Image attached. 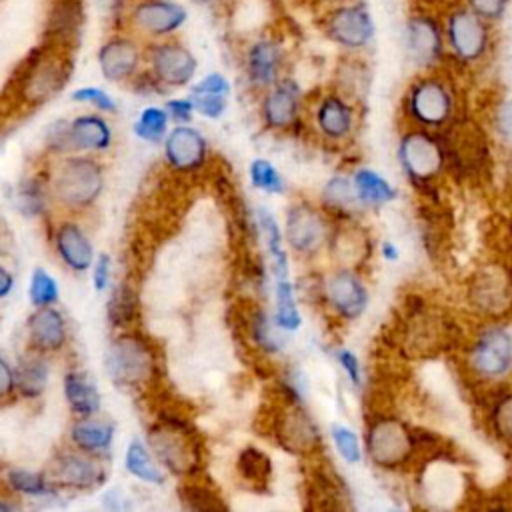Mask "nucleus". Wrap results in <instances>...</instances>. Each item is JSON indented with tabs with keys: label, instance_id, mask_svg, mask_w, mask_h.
<instances>
[{
	"label": "nucleus",
	"instance_id": "obj_6",
	"mask_svg": "<svg viewBox=\"0 0 512 512\" xmlns=\"http://www.w3.org/2000/svg\"><path fill=\"white\" fill-rule=\"evenodd\" d=\"M466 370L480 382H498L512 372V334L502 322H484L464 350Z\"/></svg>",
	"mask_w": 512,
	"mask_h": 512
},
{
	"label": "nucleus",
	"instance_id": "obj_60",
	"mask_svg": "<svg viewBox=\"0 0 512 512\" xmlns=\"http://www.w3.org/2000/svg\"><path fill=\"white\" fill-rule=\"evenodd\" d=\"M190 2L196 6H214V4H220L222 0H190Z\"/></svg>",
	"mask_w": 512,
	"mask_h": 512
},
{
	"label": "nucleus",
	"instance_id": "obj_4",
	"mask_svg": "<svg viewBox=\"0 0 512 512\" xmlns=\"http://www.w3.org/2000/svg\"><path fill=\"white\" fill-rule=\"evenodd\" d=\"M396 158L414 188H430L448 172V150L442 132L410 126L398 138Z\"/></svg>",
	"mask_w": 512,
	"mask_h": 512
},
{
	"label": "nucleus",
	"instance_id": "obj_21",
	"mask_svg": "<svg viewBox=\"0 0 512 512\" xmlns=\"http://www.w3.org/2000/svg\"><path fill=\"white\" fill-rule=\"evenodd\" d=\"M84 2L82 0H50L46 8L44 40L72 50L84 28Z\"/></svg>",
	"mask_w": 512,
	"mask_h": 512
},
{
	"label": "nucleus",
	"instance_id": "obj_33",
	"mask_svg": "<svg viewBox=\"0 0 512 512\" xmlns=\"http://www.w3.org/2000/svg\"><path fill=\"white\" fill-rule=\"evenodd\" d=\"M64 394L70 408L80 416H92L100 408V394L82 374L70 372L64 378Z\"/></svg>",
	"mask_w": 512,
	"mask_h": 512
},
{
	"label": "nucleus",
	"instance_id": "obj_16",
	"mask_svg": "<svg viewBox=\"0 0 512 512\" xmlns=\"http://www.w3.org/2000/svg\"><path fill=\"white\" fill-rule=\"evenodd\" d=\"M148 442L158 456V460L176 474L190 472L200 462V452L190 438V432L184 430L178 422H164L150 430Z\"/></svg>",
	"mask_w": 512,
	"mask_h": 512
},
{
	"label": "nucleus",
	"instance_id": "obj_36",
	"mask_svg": "<svg viewBox=\"0 0 512 512\" xmlns=\"http://www.w3.org/2000/svg\"><path fill=\"white\" fill-rule=\"evenodd\" d=\"M126 468L132 476H136L144 482H150V484L164 482V474L160 472V468L156 466V462L152 460L148 450L138 440H132L126 450Z\"/></svg>",
	"mask_w": 512,
	"mask_h": 512
},
{
	"label": "nucleus",
	"instance_id": "obj_40",
	"mask_svg": "<svg viewBox=\"0 0 512 512\" xmlns=\"http://www.w3.org/2000/svg\"><path fill=\"white\" fill-rule=\"evenodd\" d=\"M330 436L334 442L336 452L340 458L348 464H360L364 460V444L360 442L358 434L346 426V424H332L330 426Z\"/></svg>",
	"mask_w": 512,
	"mask_h": 512
},
{
	"label": "nucleus",
	"instance_id": "obj_45",
	"mask_svg": "<svg viewBox=\"0 0 512 512\" xmlns=\"http://www.w3.org/2000/svg\"><path fill=\"white\" fill-rule=\"evenodd\" d=\"M250 178H252L254 186H258L270 194L282 192V188H284V180L278 174V170L268 160H262V158H256L250 164Z\"/></svg>",
	"mask_w": 512,
	"mask_h": 512
},
{
	"label": "nucleus",
	"instance_id": "obj_32",
	"mask_svg": "<svg viewBox=\"0 0 512 512\" xmlns=\"http://www.w3.org/2000/svg\"><path fill=\"white\" fill-rule=\"evenodd\" d=\"M322 202L328 210L336 212L342 218H352L358 210H362L352 178H346V176H332L324 184Z\"/></svg>",
	"mask_w": 512,
	"mask_h": 512
},
{
	"label": "nucleus",
	"instance_id": "obj_10",
	"mask_svg": "<svg viewBox=\"0 0 512 512\" xmlns=\"http://www.w3.org/2000/svg\"><path fill=\"white\" fill-rule=\"evenodd\" d=\"M106 366L118 386H138L152 376L154 356L140 336L124 334L110 344Z\"/></svg>",
	"mask_w": 512,
	"mask_h": 512
},
{
	"label": "nucleus",
	"instance_id": "obj_56",
	"mask_svg": "<svg viewBox=\"0 0 512 512\" xmlns=\"http://www.w3.org/2000/svg\"><path fill=\"white\" fill-rule=\"evenodd\" d=\"M108 272H110V258L102 254L94 266V286L98 292H102L108 284Z\"/></svg>",
	"mask_w": 512,
	"mask_h": 512
},
{
	"label": "nucleus",
	"instance_id": "obj_44",
	"mask_svg": "<svg viewBox=\"0 0 512 512\" xmlns=\"http://www.w3.org/2000/svg\"><path fill=\"white\" fill-rule=\"evenodd\" d=\"M30 298L32 302L42 308V306H50L58 300V284L56 280L42 268L34 270L32 274V282H30Z\"/></svg>",
	"mask_w": 512,
	"mask_h": 512
},
{
	"label": "nucleus",
	"instance_id": "obj_29",
	"mask_svg": "<svg viewBox=\"0 0 512 512\" xmlns=\"http://www.w3.org/2000/svg\"><path fill=\"white\" fill-rule=\"evenodd\" d=\"M112 132L104 118L84 114L66 126V144L80 150H102L110 144Z\"/></svg>",
	"mask_w": 512,
	"mask_h": 512
},
{
	"label": "nucleus",
	"instance_id": "obj_19",
	"mask_svg": "<svg viewBox=\"0 0 512 512\" xmlns=\"http://www.w3.org/2000/svg\"><path fill=\"white\" fill-rule=\"evenodd\" d=\"M142 48L132 34L118 32L106 38L98 48V66L106 80L124 82L136 76Z\"/></svg>",
	"mask_w": 512,
	"mask_h": 512
},
{
	"label": "nucleus",
	"instance_id": "obj_28",
	"mask_svg": "<svg viewBox=\"0 0 512 512\" xmlns=\"http://www.w3.org/2000/svg\"><path fill=\"white\" fill-rule=\"evenodd\" d=\"M54 482L72 488H92L102 480V470L88 458L76 454H62L50 468Z\"/></svg>",
	"mask_w": 512,
	"mask_h": 512
},
{
	"label": "nucleus",
	"instance_id": "obj_24",
	"mask_svg": "<svg viewBox=\"0 0 512 512\" xmlns=\"http://www.w3.org/2000/svg\"><path fill=\"white\" fill-rule=\"evenodd\" d=\"M300 112V88L292 78H280L262 100V116L268 128H290Z\"/></svg>",
	"mask_w": 512,
	"mask_h": 512
},
{
	"label": "nucleus",
	"instance_id": "obj_14",
	"mask_svg": "<svg viewBox=\"0 0 512 512\" xmlns=\"http://www.w3.org/2000/svg\"><path fill=\"white\" fill-rule=\"evenodd\" d=\"M150 72L164 86L188 84L198 68L196 56L178 40L160 38L146 46Z\"/></svg>",
	"mask_w": 512,
	"mask_h": 512
},
{
	"label": "nucleus",
	"instance_id": "obj_22",
	"mask_svg": "<svg viewBox=\"0 0 512 512\" xmlns=\"http://www.w3.org/2000/svg\"><path fill=\"white\" fill-rule=\"evenodd\" d=\"M314 118L320 134L334 142L346 140L354 132V124H356V112H354L352 100L338 92L326 94L318 100Z\"/></svg>",
	"mask_w": 512,
	"mask_h": 512
},
{
	"label": "nucleus",
	"instance_id": "obj_41",
	"mask_svg": "<svg viewBox=\"0 0 512 512\" xmlns=\"http://www.w3.org/2000/svg\"><path fill=\"white\" fill-rule=\"evenodd\" d=\"M166 126H168V112L166 108H158V106H148L140 112L136 124H134V132L148 142H158L164 134H166Z\"/></svg>",
	"mask_w": 512,
	"mask_h": 512
},
{
	"label": "nucleus",
	"instance_id": "obj_59",
	"mask_svg": "<svg viewBox=\"0 0 512 512\" xmlns=\"http://www.w3.org/2000/svg\"><path fill=\"white\" fill-rule=\"evenodd\" d=\"M12 286H14V278H12V274H10L6 268H2V266H0V298H2V296H6V294L12 290Z\"/></svg>",
	"mask_w": 512,
	"mask_h": 512
},
{
	"label": "nucleus",
	"instance_id": "obj_2",
	"mask_svg": "<svg viewBox=\"0 0 512 512\" xmlns=\"http://www.w3.org/2000/svg\"><path fill=\"white\" fill-rule=\"evenodd\" d=\"M404 116L410 126L444 132L458 120V96L454 86L438 74L414 78L404 94Z\"/></svg>",
	"mask_w": 512,
	"mask_h": 512
},
{
	"label": "nucleus",
	"instance_id": "obj_27",
	"mask_svg": "<svg viewBox=\"0 0 512 512\" xmlns=\"http://www.w3.org/2000/svg\"><path fill=\"white\" fill-rule=\"evenodd\" d=\"M352 184L362 208H382L398 198L396 186L378 170L368 166L354 170Z\"/></svg>",
	"mask_w": 512,
	"mask_h": 512
},
{
	"label": "nucleus",
	"instance_id": "obj_54",
	"mask_svg": "<svg viewBox=\"0 0 512 512\" xmlns=\"http://www.w3.org/2000/svg\"><path fill=\"white\" fill-rule=\"evenodd\" d=\"M192 92H212V94H224V96H228L230 84H228V80H226L222 74L210 72V74H206L200 82L194 84Z\"/></svg>",
	"mask_w": 512,
	"mask_h": 512
},
{
	"label": "nucleus",
	"instance_id": "obj_50",
	"mask_svg": "<svg viewBox=\"0 0 512 512\" xmlns=\"http://www.w3.org/2000/svg\"><path fill=\"white\" fill-rule=\"evenodd\" d=\"M334 356H336L340 368L344 370L346 378H348L356 388H360V386H362V380H364V370H362V362H360V358L356 356V352L350 350V348H338Z\"/></svg>",
	"mask_w": 512,
	"mask_h": 512
},
{
	"label": "nucleus",
	"instance_id": "obj_34",
	"mask_svg": "<svg viewBox=\"0 0 512 512\" xmlns=\"http://www.w3.org/2000/svg\"><path fill=\"white\" fill-rule=\"evenodd\" d=\"M486 422L496 440L512 448V388L494 396L486 414Z\"/></svg>",
	"mask_w": 512,
	"mask_h": 512
},
{
	"label": "nucleus",
	"instance_id": "obj_23",
	"mask_svg": "<svg viewBox=\"0 0 512 512\" xmlns=\"http://www.w3.org/2000/svg\"><path fill=\"white\" fill-rule=\"evenodd\" d=\"M284 48L274 38H258L246 50V74L258 88H270L280 80Z\"/></svg>",
	"mask_w": 512,
	"mask_h": 512
},
{
	"label": "nucleus",
	"instance_id": "obj_55",
	"mask_svg": "<svg viewBox=\"0 0 512 512\" xmlns=\"http://www.w3.org/2000/svg\"><path fill=\"white\" fill-rule=\"evenodd\" d=\"M166 112L168 116H174L178 120H190L194 112V102L190 98H172L166 102Z\"/></svg>",
	"mask_w": 512,
	"mask_h": 512
},
{
	"label": "nucleus",
	"instance_id": "obj_11",
	"mask_svg": "<svg viewBox=\"0 0 512 512\" xmlns=\"http://www.w3.org/2000/svg\"><path fill=\"white\" fill-rule=\"evenodd\" d=\"M442 136L448 150V172H458L460 176H476L484 170L490 154L488 140L478 126L456 120L442 132Z\"/></svg>",
	"mask_w": 512,
	"mask_h": 512
},
{
	"label": "nucleus",
	"instance_id": "obj_17",
	"mask_svg": "<svg viewBox=\"0 0 512 512\" xmlns=\"http://www.w3.org/2000/svg\"><path fill=\"white\" fill-rule=\"evenodd\" d=\"M324 296L332 312L344 322L358 320L370 304V292L360 272L352 268L334 270L326 278Z\"/></svg>",
	"mask_w": 512,
	"mask_h": 512
},
{
	"label": "nucleus",
	"instance_id": "obj_43",
	"mask_svg": "<svg viewBox=\"0 0 512 512\" xmlns=\"http://www.w3.org/2000/svg\"><path fill=\"white\" fill-rule=\"evenodd\" d=\"M238 470L248 482H266L270 476V458L258 448L248 446L238 458Z\"/></svg>",
	"mask_w": 512,
	"mask_h": 512
},
{
	"label": "nucleus",
	"instance_id": "obj_53",
	"mask_svg": "<svg viewBox=\"0 0 512 512\" xmlns=\"http://www.w3.org/2000/svg\"><path fill=\"white\" fill-rule=\"evenodd\" d=\"M252 336L256 338V342L264 348V350H276L278 340L272 334V328L268 324V318L264 312H256L252 318Z\"/></svg>",
	"mask_w": 512,
	"mask_h": 512
},
{
	"label": "nucleus",
	"instance_id": "obj_42",
	"mask_svg": "<svg viewBox=\"0 0 512 512\" xmlns=\"http://www.w3.org/2000/svg\"><path fill=\"white\" fill-rule=\"evenodd\" d=\"M136 308V294L130 290V286L120 284L108 300V318L112 324H128L134 320Z\"/></svg>",
	"mask_w": 512,
	"mask_h": 512
},
{
	"label": "nucleus",
	"instance_id": "obj_46",
	"mask_svg": "<svg viewBox=\"0 0 512 512\" xmlns=\"http://www.w3.org/2000/svg\"><path fill=\"white\" fill-rule=\"evenodd\" d=\"M180 498H182V504L190 510H224L226 508V504L220 502L216 494L200 486H184L180 490Z\"/></svg>",
	"mask_w": 512,
	"mask_h": 512
},
{
	"label": "nucleus",
	"instance_id": "obj_30",
	"mask_svg": "<svg viewBox=\"0 0 512 512\" xmlns=\"http://www.w3.org/2000/svg\"><path fill=\"white\" fill-rule=\"evenodd\" d=\"M30 338L40 350H58L66 340V324L58 310L42 306L28 324Z\"/></svg>",
	"mask_w": 512,
	"mask_h": 512
},
{
	"label": "nucleus",
	"instance_id": "obj_37",
	"mask_svg": "<svg viewBox=\"0 0 512 512\" xmlns=\"http://www.w3.org/2000/svg\"><path fill=\"white\" fill-rule=\"evenodd\" d=\"M260 226L264 230L266 246H268V252H270L272 262H274L276 278L278 280L288 278V258H286V252L282 248V234H280V228H278L274 216L268 210H260Z\"/></svg>",
	"mask_w": 512,
	"mask_h": 512
},
{
	"label": "nucleus",
	"instance_id": "obj_52",
	"mask_svg": "<svg viewBox=\"0 0 512 512\" xmlns=\"http://www.w3.org/2000/svg\"><path fill=\"white\" fill-rule=\"evenodd\" d=\"M492 122H494L496 134H498L504 142L512 144V98L502 100V102L496 106Z\"/></svg>",
	"mask_w": 512,
	"mask_h": 512
},
{
	"label": "nucleus",
	"instance_id": "obj_61",
	"mask_svg": "<svg viewBox=\"0 0 512 512\" xmlns=\"http://www.w3.org/2000/svg\"><path fill=\"white\" fill-rule=\"evenodd\" d=\"M0 510H2V512L10 510V504H6V502H0Z\"/></svg>",
	"mask_w": 512,
	"mask_h": 512
},
{
	"label": "nucleus",
	"instance_id": "obj_1",
	"mask_svg": "<svg viewBox=\"0 0 512 512\" xmlns=\"http://www.w3.org/2000/svg\"><path fill=\"white\" fill-rule=\"evenodd\" d=\"M418 432L400 416L376 414L366 422L364 456L384 472H398L416 460Z\"/></svg>",
	"mask_w": 512,
	"mask_h": 512
},
{
	"label": "nucleus",
	"instance_id": "obj_8",
	"mask_svg": "<svg viewBox=\"0 0 512 512\" xmlns=\"http://www.w3.org/2000/svg\"><path fill=\"white\" fill-rule=\"evenodd\" d=\"M322 28L330 42L348 52L368 48L376 36L374 16L364 2H348L330 8L324 16Z\"/></svg>",
	"mask_w": 512,
	"mask_h": 512
},
{
	"label": "nucleus",
	"instance_id": "obj_31",
	"mask_svg": "<svg viewBox=\"0 0 512 512\" xmlns=\"http://www.w3.org/2000/svg\"><path fill=\"white\" fill-rule=\"evenodd\" d=\"M56 248H58V254L62 256V260L78 272L88 270V266L92 264V246H90L88 238L84 236V232L76 224L66 222L58 228Z\"/></svg>",
	"mask_w": 512,
	"mask_h": 512
},
{
	"label": "nucleus",
	"instance_id": "obj_47",
	"mask_svg": "<svg viewBox=\"0 0 512 512\" xmlns=\"http://www.w3.org/2000/svg\"><path fill=\"white\" fill-rule=\"evenodd\" d=\"M8 482L14 490L30 494V496H38L46 490V484H44L42 476L30 472V470H12V472H8Z\"/></svg>",
	"mask_w": 512,
	"mask_h": 512
},
{
	"label": "nucleus",
	"instance_id": "obj_7",
	"mask_svg": "<svg viewBox=\"0 0 512 512\" xmlns=\"http://www.w3.org/2000/svg\"><path fill=\"white\" fill-rule=\"evenodd\" d=\"M444 40L456 62L462 66L478 64L490 48L488 22L468 6L454 8L444 20Z\"/></svg>",
	"mask_w": 512,
	"mask_h": 512
},
{
	"label": "nucleus",
	"instance_id": "obj_49",
	"mask_svg": "<svg viewBox=\"0 0 512 512\" xmlns=\"http://www.w3.org/2000/svg\"><path fill=\"white\" fill-rule=\"evenodd\" d=\"M72 100L94 104L96 108H100L104 112H114L116 110V102L112 100V96L108 92H104L102 88H96V86H84V88L74 90Z\"/></svg>",
	"mask_w": 512,
	"mask_h": 512
},
{
	"label": "nucleus",
	"instance_id": "obj_3",
	"mask_svg": "<svg viewBox=\"0 0 512 512\" xmlns=\"http://www.w3.org/2000/svg\"><path fill=\"white\" fill-rule=\"evenodd\" d=\"M70 72V50L42 40V44L34 48L22 62L16 76V86L24 102L42 104L66 86Z\"/></svg>",
	"mask_w": 512,
	"mask_h": 512
},
{
	"label": "nucleus",
	"instance_id": "obj_58",
	"mask_svg": "<svg viewBox=\"0 0 512 512\" xmlns=\"http://www.w3.org/2000/svg\"><path fill=\"white\" fill-rule=\"evenodd\" d=\"M400 248L394 240H382L380 242V256L386 260V262H398L400 260Z\"/></svg>",
	"mask_w": 512,
	"mask_h": 512
},
{
	"label": "nucleus",
	"instance_id": "obj_48",
	"mask_svg": "<svg viewBox=\"0 0 512 512\" xmlns=\"http://www.w3.org/2000/svg\"><path fill=\"white\" fill-rule=\"evenodd\" d=\"M190 100L194 102V110L208 118H218L226 110V96L212 92H192Z\"/></svg>",
	"mask_w": 512,
	"mask_h": 512
},
{
	"label": "nucleus",
	"instance_id": "obj_38",
	"mask_svg": "<svg viewBox=\"0 0 512 512\" xmlns=\"http://www.w3.org/2000/svg\"><path fill=\"white\" fill-rule=\"evenodd\" d=\"M302 318L296 306L294 288L288 278H280L276 282V324L288 332L300 326Z\"/></svg>",
	"mask_w": 512,
	"mask_h": 512
},
{
	"label": "nucleus",
	"instance_id": "obj_20",
	"mask_svg": "<svg viewBox=\"0 0 512 512\" xmlns=\"http://www.w3.org/2000/svg\"><path fill=\"white\" fill-rule=\"evenodd\" d=\"M276 434H278V442L294 454H310L318 450L322 444L316 422L298 404V400H290V404L278 416Z\"/></svg>",
	"mask_w": 512,
	"mask_h": 512
},
{
	"label": "nucleus",
	"instance_id": "obj_13",
	"mask_svg": "<svg viewBox=\"0 0 512 512\" xmlns=\"http://www.w3.org/2000/svg\"><path fill=\"white\" fill-rule=\"evenodd\" d=\"M104 186L100 164L90 158H70L56 174V194L68 206L92 204Z\"/></svg>",
	"mask_w": 512,
	"mask_h": 512
},
{
	"label": "nucleus",
	"instance_id": "obj_15",
	"mask_svg": "<svg viewBox=\"0 0 512 512\" xmlns=\"http://www.w3.org/2000/svg\"><path fill=\"white\" fill-rule=\"evenodd\" d=\"M402 344L406 352L414 356H432L448 346L450 324L436 310H426L424 306L412 310L402 328Z\"/></svg>",
	"mask_w": 512,
	"mask_h": 512
},
{
	"label": "nucleus",
	"instance_id": "obj_26",
	"mask_svg": "<svg viewBox=\"0 0 512 512\" xmlns=\"http://www.w3.org/2000/svg\"><path fill=\"white\" fill-rule=\"evenodd\" d=\"M166 160L178 170H194L202 164L206 142L202 134L190 126L174 128L164 144Z\"/></svg>",
	"mask_w": 512,
	"mask_h": 512
},
{
	"label": "nucleus",
	"instance_id": "obj_9",
	"mask_svg": "<svg viewBox=\"0 0 512 512\" xmlns=\"http://www.w3.org/2000/svg\"><path fill=\"white\" fill-rule=\"evenodd\" d=\"M128 28L152 40L170 38L188 20V10L176 0H130L124 10Z\"/></svg>",
	"mask_w": 512,
	"mask_h": 512
},
{
	"label": "nucleus",
	"instance_id": "obj_18",
	"mask_svg": "<svg viewBox=\"0 0 512 512\" xmlns=\"http://www.w3.org/2000/svg\"><path fill=\"white\" fill-rule=\"evenodd\" d=\"M330 228L324 214L306 204H294L286 214V240L302 256L318 254L330 240Z\"/></svg>",
	"mask_w": 512,
	"mask_h": 512
},
{
	"label": "nucleus",
	"instance_id": "obj_39",
	"mask_svg": "<svg viewBox=\"0 0 512 512\" xmlns=\"http://www.w3.org/2000/svg\"><path fill=\"white\" fill-rule=\"evenodd\" d=\"M48 382V368L40 358H28L22 362L18 374H16V384L20 386V392L28 398H36L44 392Z\"/></svg>",
	"mask_w": 512,
	"mask_h": 512
},
{
	"label": "nucleus",
	"instance_id": "obj_5",
	"mask_svg": "<svg viewBox=\"0 0 512 512\" xmlns=\"http://www.w3.org/2000/svg\"><path fill=\"white\" fill-rule=\"evenodd\" d=\"M464 300L482 322H504L512 314V268L498 260L480 264L464 284Z\"/></svg>",
	"mask_w": 512,
	"mask_h": 512
},
{
	"label": "nucleus",
	"instance_id": "obj_35",
	"mask_svg": "<svg viewBox=\"0 0 512 512\" xmlns=\"http://www.w3.org/2000/svg\"><path fill=\"white\" fill-rule=\"evenodd\" d=\"M72 442L76 446H80L86 452H94V450H106L112 442L114 436V428L106 422H98V420H82L76 422L70 430Z\"/></svg>",
	"mask_w": 512,
	"mask_h": 512
},
{
	"label": "nucleus",
	"instance_id": "obj_51",
	"mask_svg": "<svg viewBox=\"0 0 512 512\" xmlns=\"http://www.w3.org/2000/svg\"><path fill=\"white\" fill-rule=\"evenodd\" d=\"M466 6L486 22H498L508 10V0H466Z\"/></svg>",
	"mask_w": 512,
	"mask_h": 512
},
{
	"label": "nucleus",
	"instance_id": "obj_25",
	"mask_svg": "<svg viewBox=\"0 0 512 512\" xmlns=\"http://www.w3.org/2000/svg\"><path fill=\"white\" fill-rule=\"evenodd\" d=\"M370 240L372 238H370L368 230L364 226L352 222V218H350V222H344L330 234L328 242L340 260V268L360 270L366 264V260H370V254H372Z\"/></svg>",
	"mask_w": 512,
	"mask_h": 512
},
{
	"label": "nucleus",
	"instance_id": "obj_12",
	"mask_svg": "<svg viewBox=\"0 0 512 512\" xmlns=\"http://www.w3.org/2000/svg\"><path fill=\"white\" fill-rule=\"evenodd\" d=\"M408 60L420 70H432L444 58V26L430 14H412L404 26Z\"/></svg>",
	"mask_w": 512,
	"mask_h": 512
},
{
	"label": "nucleus",
	"instance_id": "obj_57",
	"mask_svg": "<svg viewBox=\"0 0 512 512\" xmlns=\"http://www.w3.org/2000/svg\"><path fill=\"white\" fill-rule=\"evenodd\" d=\"M12 386H14V374L6 364V360L0 356V400L12 392Z\"/></svg>",
	"mask_w": 512,
	"mask_h": 512
}]
</instances>
